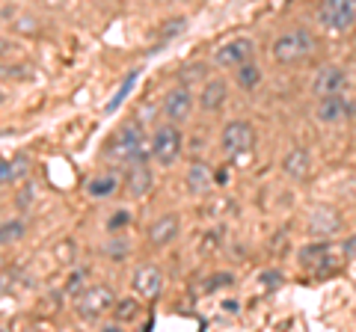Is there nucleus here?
<instances>
[{"instance_id":"nucleus-10","label":"nucleus","mask_w":356,"mask_h":332,"mask_svg":"<svg viewBox=\"0 0 356 332\" xmlns=\"http://www.w3.org/2000/svg\"><path fill=\"white\" fill-rule=\"evenodd\" d=\"M348 116H350V101L341 92L318 98V107H315V119L318 122H324V125H336V122L348 119Z\"/></svg>"},{"instance_id":"nucleus-16","label":"nucleus","mask_w":356,"mask_h":332,"mask_svg":"<svg viewBox=\"0 0 356 332\" xmlns=\"http://www.w3.org/2000/svg\"><path fill=\"white\" fill-rule=\"evenodd\" d=\"M30 163H27V154H15L13 160H3V166H0V179H3V187L15 184L21 175H27Z\"/></svg>"},{"instance_id":"nucleus-26","label":"nucleus","mask_w":356,"mask_h":332,"mask_svg":"<svg viewBox=\"0 0 356 332\" xmlns=\"http://www.w3.org/2000/svg\"><path fill=\"white\" fill-rule=\"evenodd\" d=\"M222 308H229V312L235 315V312H238V303H235V300H229V303H222Z\"/></svg>"},{"instance_id":"nucleus-20","label":"nucleus","mask_w":356,"mask_h":332,"mask_svg":"<svg viewBox=\"0 0 356 332\" xmlns=\"http://www.w3.org/2000/svg\"><path fill=\"white\" fill-rule=\"evenodd\" d=\"M21 235H24V223H21V219H6L3 229H0V240H3L6 247L21 240Z\"/></svg>"},{"instance_id":"nucleus-1","label":"nucleus","mask_w":356,"mask_h":332,"mask_svg":"<svg viewBox=\"0 0 356 332\" xmlns=\"http://www.w3.org/2000/svg\"><path fill=\"white\" fill-rule=\"evenodd\" d=\"M107 154L113 160L119 163H134V160H149V154H152V142L143 137V131L140 125H134V122H128L125 128L119 131V134L113 137V142H110V149Z\"/></svg>"},{"instance_id":"nucleus-22","label":"nucleus","mask_w":356,"mask_h":332,"mask_svg":"<svg viewBox=\"0 0 356 332\" xmlns=\"http://www.w3.org/2000/svg\"><path fill=\"white\" fill-rule=\"evenodd\" d=\"M134 81H137V72H131V77H125V83H122V90L116 92V98H113V101H110L107 104V110H110V113H113V110L122 104V98H125L128 95V90H131V86H134Z\"/></svg>"},{"instance_id":"nucleus-2","label":"nucleus","mask_w":356,"mask_h":332,"mask_svg":"<svg viewBox=\"0 0 356 332\" xmlns=\"http://www.w3.org/2000/svg\"><path fill=\"white\" fill-rule=\"evenodd\" d=\"M312 51H315V39H312V33L297 27V30H285L280 39L273 42V60L282 63V65H297L303 63L306 57H312Z\"/></svg>"},{"instance_id":"nucleus-8","label":"nucleus","mask_w":356,"mask_h":332,"mask_svg":"<svg viewBox=\"0 0 356 332\" xmlns=\"http://www.w3.org/2000/svg\"><path fill=\"white\" fill-rule=\"evenodd\" d=\"M191 110H193V95L187 86H175V90L166 92L163 98V116L170 119V122H187L191 119Z\"/></svg>"},{"instance_id":"nucleus-25","label":"nucleus","mask_w":356,"mask_h":332,"mask_svg":"<svg viewBox=\"0 0 356 332\" xmlns=\"http://www.w3.org/2000/svg\"><path fill=\"white\" fill-rule=\"evenodd\" d=\"M125 219H128V214H116L113 219H110V229H116V226H122V223H125Z\"/></svg>"},{"instance_id":"nucleus-12","label":"nucleus","mask_w":356,"mask_h":332,"mask_svg":"<svg viewBox=\"0 0 356 332\" xmlns=\"http://www.w3.org/2000/svg\"><path fill=\"white\" fill-rule=\"evenodd\" d=\"M125 181H128V190H131L134 196H146V193L152 190V172H149V163H146V160H134V163H128Z\"/></svg>"},{"instance_id":"nucleus-4","label":"nucleus","mask_w":356,"mask_h":332,"mask_svg":"<svg viewBox=\"0 0 356 332\" xmlns=\"http://www.w3.org/2000/svg\"><path fill=\"white\" fill-rule=\"evenodd\" d=\"M321 24L327 30H353L356 27V0H324L321 3Z\"/></svg>"},{"instance_id":"nucleus-15","label":"nucleus","mask_w":356,"mask_h":332,"mask_svg":"<svg viewBox=\"0 0 356 332\" xmlns=\"http://www.w3.org/2000/svg\"><path fill=\"white\" fill-rule=\"evenodd\" d=\"M309 229H312V235H332V231L339 229L336 211H332V208H318L309 219Z\"/></svg>"},{"instance_id":"nucleus-14","label":"nucleus","mask_w":356,"mask_h":332,"mask_svg":"<svg viewBox=\"0 0 356 332\" xmlns=\"http://www.w3.org/2000/svg\"><path fill=\"white\" fill-rule=\"evenodd\" d=\"M282 169L288 179H294V181H303L309 169H312V158H309V151L306 149H291L282 158Z\"/></svg>"},{"instance_id":"nucleus-13","label":"nucleus","mask_w":356,"mask_h":332,"mask_svg":"<svg viewBox=\"0 0 356 332\" xmlns=\"http://www.w3.org/2000/svg\"><path fill=\"white\" fill-rule=\"evenodd\" d=\"M178 229H181L178 217H175V214H166V217L158 219V223H152L149 240L154 243V247H166V243H172V240L178 238Z\"/></svg>"},{"instance_id":"nucleus-24","label":"nucleus","mask_w":356,"mask_h":332,"mask_svg":"<svg viewBox=\"0 0 356 332\" xmlns=\"http://www.w3.org/2000/svg\"><path fill=\"white\" fill-rule=\"evenodd\" d=\"M261 282H264V288H276V285H280L282 282V273H261Z\"/></svg>"},{"instance_id":"nucleus-23","label":"nucleus","mask_w":356,"mask_h":332,"mask_svg":"<svg viewBox=\"0 0 356 332\" xmlns=\"http://www.w3.org/2000/svg\"><path fill=\"white\" fill-rule=\"evenodd\" d=\"M113 312H116L119 320H131L134 315H137V303H134V300H122V303H116Z\"/></svg>"},{"instance_id":"nucleus-9","label":"nucleus","mask_w":356,"mask_h":332,"mask_svg":"<svg viewBox=\"0 0 356 332\" xmlns=\"http://www.w3.org/2000/svg\"><path fill=\"white\" fill-rule=\"evenodd\" d=\"M344 86H348V72L339 69V65H324V69L315 74V81H312V92L318 98L339 95V92H344Z\"/></svg>"},{"instance_id":"nucleus-19","label":"nucleus","mask_w":356,"mask_h":332,"mask_svg":"<svg viewBox=\"0 0 356 332\" xmlns=\"http://www.w3.org/2000/svg\"><path fill=\"white\" fill-rule=\"evenodd\" d=\"M238 83L243 86V90H255V86L261 83V72H259V65H255L252 60L243 63L238 69Z\"/></svg>"},{"instance_id":"nucleus-21","label":"nucleus","mask_w":356,"mask_h":332,"mask_svg":"<svg viewBox=\"0 0 356 332\" xmlns=\"http://www.w3.org/2000/svg\"><path fill=\"white\" fill-rule=\"evenodd\" d=\"M116 193V179L107 175V179H95L89 184V196H113Z\"/></svg>"},{"instance_id":"nucleus-3","label":"nucleus","mask_w":356,"mask_h":332,"mask_svg":"<svg viewBox=\"0 0 356 332\" xmlns=\"http://www.w3.org/2000/svg\"><path fill=\"white\" fill-rule=\"evenodd\" d=\"M113 308H116V294H113V288L95 285V288H89V291H83L81 297H77L74 312H77V317H83V320H98L102 315L113 312Z\"/></svg>"},{"instance_id":"nucleus-18","label":"nucleus","mask_w":356,"mask_h":332,"mask_svg":"<svg viewBox=\"0 0 356 332\" xmlns=\"http://www.w3.org/2000/svg\"><path fill=\"white\" fill-rule=\"evenodd\" d=\"M226 83L222 81H208L205 86H202V107L205 110H217L222 101H226Z\"/></svg>"},{"instance_id":"nucleus-11","label":"nucleus","mask_w":356,"mask_h":332,"mask_svg":"<svg viewBox=\"0 0 356 332\" xmlns=\"http://www.w3.org/2000/svg\"><path fill=\"white\" fill-rule=\"evenodd\" d=\"M134 291L146 300H154L163 291V273L154 267V264H143V267L134 273Z\"/></svg>"},{"instance_id":"nucleus-17","label":"nucleus","mask_w":356,"mask_h":332,"mask_svg":"<svg viewBox=\"0 0 356 332\" xmlns=\"http://www.w3.org/2000/svg\"><path fill=\"white\" fill-rule=\"evenodd\" d=\"M187 187H191V193H208V187H211V169H208V163H193L191 166V172H187Z\"/></svg>"},{"instance_id":"nucleus-6","label":"nucleus","mask_w":356,"mask_h":332,"mask_svg":"<svg viewBox=\"0 0 356 332\" xmlns=\"http://www.w3.org/2000/svg\"><path fill=\"white\" fill-rule=\"evenodd\" d=\"M181 131L172 128V125H166L161 128L158 134H154L152 140V154H154V160H158L161 166H172L178 158H181V149H184V142H181Z\"/></svg>"},{"instance_id":"nucleus-5","label":"nucleus","mask_w":356,"mask_h":332,"mask_svg":"<svg viewBox=\"0 0 356 332\" xmlns=\"http://www.w3.org/2000/svg\"><path fill=\"white\" fill-rule=\"evenodd\" d=\"M255 57V42L250 36H238L229 39L214 51V63L220 69H241L243 63H250Z\"/></svg>"},{"instance_id":"nucleus-7","label":"nucleus","mask_w":356,"mask_h":332,"mask_svg":"<svg viewBox=\"0 0 356 332\" xmlns=\"http://www.w3.org/2000/svg\"><path fill=\"white\" fill-rule=\"evenodd\" d=\"M252 142H255V131H252V125H247V122H229V125L222 128L220 146L229 158H238V154L252 151Z\"/></svg>"}]
</instances>
